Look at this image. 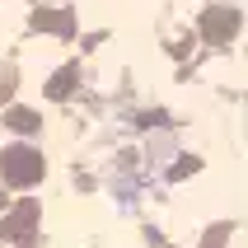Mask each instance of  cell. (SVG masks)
<instances>
[{"label": "cell", "mask_w": 248, "mask_h": 248, "mask_svg": "<svg viewBox=\"0 0 248 248\" xmlns=\"http://www.w3.org/2000/svg\"><path fill=\"white\" fill-rule=\"evenodd\" d=\"M47 164H42V155L33 145H10V150H0V178L14 183V187H33L42 183Z\"/></svg>", "instance_id": "1"}, {"label": "cell", "mask_w": 248, "mask_h": 248, "mask_svg": "<svg viewBox=\"0 0 248 248\" xmlns=\"http://www.w3.org/2000/svg\"><path fill=\"white\" fill-rule=\"evenodd\" d=\"M5 126H10V131L33 136V131H42V117H38L33 108H5Z\"/></svg>", "instance_id": "5"}, {"label": "cell", "mask_w": 248, "mask_h": 248, "mask_svg": "<svg viewBox=\"0 0 248 248\" xmlns=\"http://www.w3.org/2000/svg\"><path fill=\"white\" fill-rule=\"evenodd\" d=\"M33 28H47V33H56V38H70V33H75L70 10H38L33 14Z\"/></svg>", "instance_id": "4"}, {"label": "cell", "mask_w": 248, "mask_h": 248, "mask_svg": "<svg viewBox=\"0 0 248 248\" xmlns=\"http://www.w3.org/2000/svg\"><path fill=\"white\" fill-rule=\"evenodd\" d=\"M14 84H19V75H14V66L10 61H0V103L14 94Z\"/></svg>", "instance_id": "7"}, {"label": "cell", "mask_w": 248, "mask_h": 248, "mask_svg": "<svg viewBox=\"0 0 248 248\" xmlns=\"http://www.w3.org/2000/svg\"><path fill=\"white\" fill-rule=\"evenodd\" d=\"M234 33H239V10H230V5H211V10L202 14V38H206L211 47H225Z\"/></svg>", "instance_id": "2"}, {"label": "cell", "mask_w": 248, "mask_h": 248, "mask_svg": "<svg viewBox=\"0 0 248 248\" xmlns=\"http://www.w3.org/2000/svg\"><path fill=\"white\" fill-rule=\"evenodd\" d=\"M164 248H173V244H164Z\"/></svg>", "instance_id": "8"}, {"label": "cell", "mask_w": 248, "mask_h": 248, "mask_svg": "<svg viewBox=\"0 0 248 248\" xmlns=\"http://www.w3.org/2000/svg\"><path fill=\"white\" fill-rule=\"evenodd\" d=\"M33 225H38V206L33 202H19L10 220H0V234H14L19 244H33Z\"/></svg>", "instance_id": "3"}, {"label": "cell", "mask_w": 248, "mask_h": 248, "mask_svg": "<svg viewBox=\"0 0 248 248\" xmlns=\"http://www.w3.org/2000/svg\"><path fill=\"white\" fill-rule=\"evenodd\" d=\"M75 75H80V66H66L61 75H52L47 94H52V98H66V94H70V84H75Z\"/></svg>", "instance_id": "6"}]
</instances>
